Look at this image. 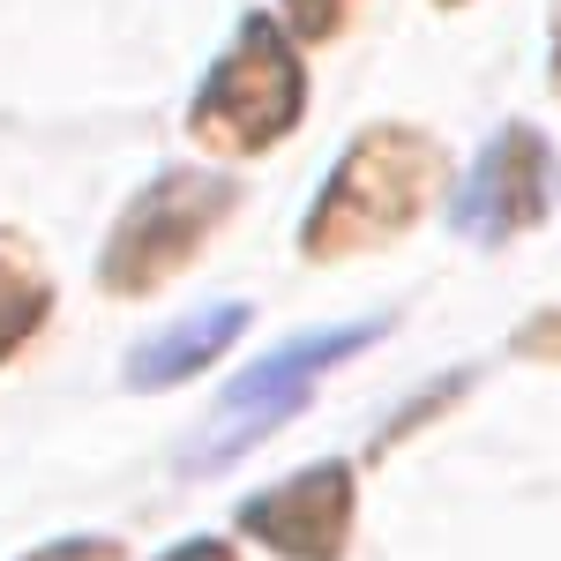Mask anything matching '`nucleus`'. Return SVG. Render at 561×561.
<instances>
[{"instance_id": "1", "label": "nucleus", "mask_w": 561, "mask_h": 561, "mask_svg": "<svg viewBox=\"0 0 561 561\" xmlns=\"http://www.w3.org/2000/svg\"><path fill=\"white\" fill-rule=\"evenodd\" d=\"M442 187V150L420 128H367L322 180L314 210L300 225V255L345 262L367 248H389Z\"/></svg>"}, {"instance_id": "2", "label": "nucleus", "mask_w": 561, "mask_h": 561, "mask_svg": "<svg viewBox=\"0 0 561 561\" xmlns=\"http://www.w3.org/2000/svg\"><path fill=\"white\" fill-rule=\"evenodd\" d=\"M300 105H307L300 53L277 38L270 15H248L240 38H232V53L210 68L203 98L187 105V135H195L203 150H225V158H255L277 135L300 128Z\"/></svg>"}, {"instance_id": "3", "label": "nucleus", "mask_w": 561, "mask_h": 561, "mask_svg": "<svg viewBox=\"0 0 561 561\" xmlns=\"http://www.w3.org/2000/svg\"><path fill=\"white\" fill-rule=\"evenodd\" d=\"M382 337V322H345V330H307L293 345L262 352L255 367H240L232 389L217 397V412L203 420L195 434V449H187V472H210V465H232V457H248L262 434H277L285 420H300V404L314 397V382L330 375V367H345L352 352H367Z\"/></svg>"}, {"instance_id": "4", "label": "nucleus", "mask_w": 561, "mask_h": 561, "mask_svg": "<svg viewBox=\"0 0 561 561\" xmlns=\"http://www.w3.org/2000/svg\"><path fill=\"white\" fill-rule=\"evenodd\" d=\"M225 210H232V180H217V173L180 165V173L150 180L121 210L105 255H98L105 293H150V285H165L173 270H187V262L203 255V240L225 225Z\"/></svg>"}, {"instance_id": "5", "label": "nucleus", "mask_w": 561, "mask_h": 561, "mask_svg": "<svg viewBox=\"0 0 561 561\" xmlns=\"http://www.w3.org/2000/svg\"><path fill=\"white\" fill-rule=\"evenodd\" d=\"M547 203H554V150H547V135L502 128L479 150L465 187H457V232L479 240V248H502V240L531 232L547 217Z\"/></svg>"}, {"instance_id": "6", "label": "nucleus", "mask_w": 561, "mask_h": 561, "mask_svg": "<svg viewBox=\"0 0 561 561\" xmlns=\"http://www.w3.org/2000/svg\"><path fill=\"white\" fill-rule=\"evenodd\" d=\"M240 531L285 561H345L352 539V465H307L285 486H262L240 510Z\"/></svg>"}, {"instance_id": "7", "label": "nucleus", "mask_w": 561, "mask_h": 561, "mask_svg": "<svg viewBox=\"0 0 561 561\" xmlns=\"http://www.w3.org/2000/svg\"><path fill=\"white\" fill-rule=\"evenodd\" d=\"M248 330V300H225V307H195V314H180L173 330H158L150 345L128 352V389H173L187 375H203L217 352L232 345Z\"/></svg>"}, {"instance_id": "8", "label": "nucleus", "mask_w": 561, "mask_h": 561, "mask_svg": "<svg viewBox=\"0 0 561 561\" xmlns=\"http://www.w3.org/2000/svg\"><path fill=\"white\" fill-rule=\"evenodd\" d=\"M45 307H53V277H45V262L31 255V240L0 232V367L45 330Z\"/></svg>"}, {"instance_id": "9", "label": "nucleus", "mask_w": 561, "mask_h": 561, "mask_svg": "<svg viewBox=\"0 0 561 561\" xmlns=\"http://www.w3.org/2000/svg\"><path fill=\"white\" fill-rule=\"evenodd\" d=\"M277 15H285L293 38H337L345 15H352V0H277Z\"/></svg>"}, {"instance_id": "10", "label": "nucleus", "mask_w": 561, "mask_h": 561, "mask_svg": "<svg viewBox=\"0 0 561 561\" xmlns=\"http://www.w3.org/2000/svg\"><path fill=\"white\" fill-rule=\"evenodd\" d=\"M23 561H121V547L113 539H60V547H38Z\"/></svg>"}, {"instance_id": "11", "label": "nucleus", "mask_w": 561, "mask_h": 561, "mask_svg": "<svg viewBox=\"0 0 561 561\" xmlns=\"http://www.w3.org/2000/svg\"><path fill=\"white\" fill-rule=\"evenodd\" d=\"M517 345H524V352H539V359H561V314H539V322L524 330Z\"/></svg>"}, {"instance_id": "12", "label": "nucleus", "mask_w": 561, "mask_h": 561, "mask_svg": "<svg viewBox=\"0 0 561 561\" xmlns=\"http://www.w3.org/2000/svg\"><path fill=\"white\" fill-rule=\"evenodd\" d=\"M165 561H232V547H225V539H187V547H173Z\"/></svg>"}, {"instance_id": "13", "label": "nucleus", "mask_w": 561, "mask_h": 561, "mask_svg": "<svg viewBox=\"0 0 561 561\" xmlns=\"http://www.w3.org/2000/svg\"><path fill=\"white\" fill-rule=\"evenodd\" d=\"M554 76H561V38H554Z\"/></svg>"}, {"instance_id": "14", "label": "nucleus", "mask_w": 561, "mask_h": 561, "mask_svg": "<svg viewBox=\"0 0 561 561\" xmlns=\"http://www.w3.org/2000/svg\"><path fill=\"white\" fill-rule=\"evenodd\" d=\"M442 8H457V0H442Z\"/></svg>"}]
</instances>
